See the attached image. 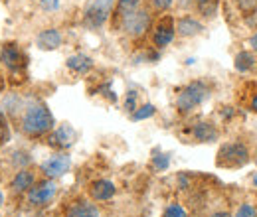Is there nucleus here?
Segmentation results:
<instances>
[{
	"label": "nucleus",
	"mask_w": 257,
	"mask_h": 217,
	"mask_svg": "<svg viewBox=\"0 0 257 217\" xmlns=\"http://www.w3.org/2000/svg\"><path fill=\"white\" fill-rule=\"evenodd\" d=\"M18 126L28 138H44L54 130L56 119L44 101L30 99L28 103H24L18 115Z\"/></svg>",
	"instance_id": "nucleus-1"
},
{
	"label": "nucleus",
	"mask_w": 257,
	"mask_h": 217,
	"mask_svg": "<svg viewBox=\"0 0 257 217\" xmlns=\"http://www.w3.org/2000/svg\"><path fill=\"white\" fill-rule=\"evenodd\" d=\"M212 95V87L208 81L204 79H194L190 83H186L184 87L178 89L176 99H174V107L180 115H190L194 113L200 105H204Z\"/></svg>",
	"instance_id": "nucleus-2"
},
{
	"label": "nucleus",
	"mask_w": 257,
	"mask_h": 217,
	"mask_svg": "<svg viewBox=\"0 0 257 217\" xmlns=\"http://www.w3.org/2000/svg\"><path fill=\"white\" fill-rule=\"evenodd\" d=\"M251 162V148L243 140H229L218 148L216 166L224 170H237Z\"/></svg>",
	"instance_id": "nucleus-3"
},
{
	"label": "nucleus",
	"mask_w": 257,
	"mask_h": 217,
	"mask_svg": "<svg viewBox=\"0 0 257 217\" xmlns=\"http://www.w3.org/2000/svg\"><path fill=\"white\" fill-rule=\"evenodd\" d=\"M115 10V0H89L83 8L81 24L87 30H101L111 18Z\"/></svg>",
	"instance_id": "nucleus-4"
},
{
	"label": "nucleus",
	"mask_w": 257,
	"mask_h": 217,
	"mask_svg": "<svg viewBox=\"0 0 257 217\" xmlns=\"http://www.w3.org/2000/svg\"><path fill=\"white\" fill-rule=\"evenodd\" d=\"M117 28L123 32L127 38H131V40H141V38H145V36L149 34V30L153 28L151 10L145 8V6H141L139 10H135V12H131L128 16H125V18L117 24Z\"/></svg>",
	"instance_id": "nucleus-5"
},
{
	"label": "nucleus",
	"mask_w": 257,
	"mask_h": 217,
	"mask_svg": "<svg viewBox=\"0 0 257 217\" xmlns=\"http://www.w3.org/2000/svg\"><path fill=\"white\" fill-rule=\"evenodd\" d=\"M58 191H60L58 180L44 178V180L36 182V184L30 187V191L26 193V203H28L30 207H36V209H40V207H48V205L56 199Z\"/></svg>",
	"instance_id": "nucleus-6"
},
{
	"label": "nucleus",
	"mask_w": 257,
	"mask_h": 217,
	"mask_svg": "<svg viewBox=\"0 0 257 217\" xmlns=\"http://www.w3.org/2000/svg\"><path fill=\"white\" fill-rule=\"evenodd\" d=\"M151 42H153V48L155 50H164V48H168L172 42H174V38H176V20L170 16V14H166V16H162L161 20L151 28Z\"/></svg>",
	"instance_id": "nucleus-7"
},
{
	"label": "nucleus",
	"mask_w": 257,
	"mask_h": 217,
	"mask_svg": "<svg viewBox=\"0 0 257 217\" xmlns=\"http://www.w3.org/2000/svg\"><path fill=\"white\" fill-rule=\"evenodd\" d=\"M69 168H71V156L67 152H54L40 164L42 176L50 178V180H60L62 176L69 172Z\"/></svg>",
	"instance_id": "nucleus-8"
},
{
	"label": "nucleus",
	"mask_w": 257,
	"mask_h": 217,
	"mask_svg": "<svg viewBox=\"0 0 257 217\" xmlns=\"http://www.w3.org/2000/svg\"><path fill=\"white\" fill-rule=\"evenodd\" d=\"M75 142H77V132L69 123H62L54 126V130L48 134V144L58 152L69 150Z\"/></svg>",
	"instance_id": "nucleus-9"
},
{
	"label": "nucleus",
	"mask_w": 257,
	"mask_h": 217,
	"mask_svg": "<svg viewBox=\"0 0 257 217\" xmlns=\"http://www.w3.org/2000/svg\"><path fill=\"white\" fill-rule=\"evenodd\" d=\"M0 63H2L10 73H20V71L26 69L28 58H26V54H24L16 44L8 42V44H4V46L0 48Z\"/></svg>",
	"instance_id": "nucleus-10"
},
{
	"label": "nucleus",
	"mask_w": 257,
	"mask_h": 217,
	"mask_svg": "<svg viewBox=\"0 0 257 217\" xmlns=\"http://www.w3.org/2000/svg\"><path fill=\"white\" fill-rule=\"evenodd\" d=\"M188 134H190V138L194 142H204V144L216 142L220 138L218 126L214 123H210V121H196L194 124H190Z\"/></svg>",
	"instance_id": "nucleus-11"
},
{
	"label": "nucleus",
	"mask_w": 257,
	"mask_h": 217,
	"mask_svg": "<svg viewBox=\"0 0 257 217\" xmlns=\"http://www.w3.org/2000/svg\"><path fill=\"white\" fill-rule=\"evenodd\" d=\"M36 184V174L30 168H22L16 170V174L10 180V193L12 195H26L30 191V187Z\"/></svg>",
	"instance_id": "nucleus-12"
},
{
	"label": "nucleus",
	"mask_w": 257,
	"mask_h": 217,
	"mask_svg": "<svg viewBox=\"0 0 257 217\" xmlns=\"http://www.w3.org/2000/svg\"><path fill=\"white\" fill-rule=\"evenodd\" d=\"M62 44H64V34L58 30V28L40 30L38 36H36V46H38V50H42V52H54V50H58Z\"/></svg>",
	"instance_id": "nucleus-13"
},
{
	"label": "nucleus",
	"mask_w": 257,
	"mask_h": 217,
	"mask_svg": "<svg viewBox=\"0 0 257 217\" xmlns=\"http://www.w3.org/2000/svg\"><path fill=\"white\" fill-rule=\"evenodd\" d=\"M87 191H89V197H91L93 201H109V199L115 197L117 187H115V184H113L111 180L99 178V180H93V182L89 184Z\"/></svg>",
	"instance_id": "nucleus-14"
},
{
	"label": "nucleus",
	"mask_w": 257,
	"mask_h": 217,
	"mask_svg": "<svg viewBox=\"0 0 257 217\" xmlns=\"http://www.w3.org/2000/svg\"><path fill=\"white\" fill-rule=\"evenodd\" d=\"M65 217H101V211L91 199H75L67 205Z\"/></svg>",
	"instance_id": "nucleus-15"
},
{
	"label": "nucleus",
	"mask_w": 257,
	"mask_h": 217,
	"mask_svg": "<svg viewBox=\"0 0 257 217\" xmlns=\"http://www.w3.org/2000/svg\"><path fill=\"white\" fill-rule=\"evenodd\" d=\"M233 67L237 73L243 75H255L257 73V56L251 50H241L233 58Z\"/></svg>",
	"instance_id": "nucleus-16"
},
{
	"label": "nucleus",
	"mask_w": 257,
	"mask_h": 217,
	"mask_svg": "<svg viewBox=\"0 0 257 217\" xmlns=\"http://www.w3.org/2000/svg\"><path fill=\"white\" fill-rule=\"evenodd\" d=\"M93 65H95L93 58L87 54H73L65 60V67L75 75H87L93 69Z\"/></svg>",
	"instance_id": "nucleus-17"
},
{
	"label": "nucleus",
	"mask_w": 257,
	"mask_h": 217,
	"mask_svg": "<svg viewBox=\"0 0 257 217\" xmlns=\"http://www.w3.org/2000/svg\"><path fill=\"white\" fill-rule=\"evenodd\" d=\"M204 32V24L194 16H180L176 20V36L180 38H194Z\"/></svg>",
	"instance_id": "nucleus-18"
},
{
	"label": "nucleus",
	"mask_w": 257,
	"mask_h": 217,
	"mask_svg": "<svg viewBox=\"0 0 257 217\" xmlns=\"http://www.w3.org/2000/svg\"><path fill=\"white\" fill-rule=\"evenodd\" d=\"M241 105L245 111L257 115V81L249 79L243 83V91H241Z\"/></svg>",
	"instance_id": "nucleus-19"
},
{
	"label": "nucleus",
	"mask_w": 257,
	"mask_h": 217,
	"mask_svg": "<svg viewBox=\"0 0 257 217\" xmlns=\"http://www.w3.org/2000/svg\"><path fill=\"white\" fill-rule=\"evenodd\" d=\"M143 6V0H115V10H113V20H115V26L128 16L131 12L139 10Z\"/></svg>",
	"instance_id": "nucleus-20"
},
{
	"label": "nucleus",
	"mask_w": 257,
	"mask_h": 217,
	"mask_svg": "<svg viewBox=\"0 0 257 217\" xmlns=\"http://www.w3.org/2000/svg\"><path fill=\"white\" fill-rule=\"evenodd\" d=\"M155 115H157V107H155L153 103H145V105L137 107L128 117H131V121L139 123V121H147V119H151V117H155Z\"/></svg>",
	"instance_id": "nucleus-21"
},
{
	"label": "nucleus",
	"mask_w": 257,
	"mask_h": 217,
	"mask_svg": "<svg viewBox=\"0 0 257 217\" xmlns=\"http://www.w3.org/2000/svg\"><path fill=\"white\" fill-rule=\"evenodd\" d=\"M151 166H153V170L155 172H164V170H168V166H170V154L168 152H161L159 148L153 152V158H151Z\"/></svg>",
	"instance_id": "nucleus-22"
},
{
	"label": "nucleus",
	"mask_w": 257,
	"mask_h": 217,
	"mask_svg": "<svg viewBox=\"0 0 257 217\" xmlns=\"http://www.w3.org/2000/svg\"><path fill=\"white\" fill-rule=\"evenodd\" d=\"M233 4L241 12V16H253V14H257V0H233Z\"/></svg>",
	"instance_id": "nucleus-23"
},
{
	"label": "nucleus",
	"mask_w": 257,
	"mask_h": 217,
	"mask_svg": "<svg viewBox=\"0 0 257 217\" xmlns=\"http://www.w3.org/2000/svg\"><path fill=\"white\" fill-rule=\"evenodd\" d=\"M32 162V158L28 152H24V150H16L14 154H12V164H14V168L16 170H22V168H28V164Z\"/></svg>",
	"instance_id": "nucleus-24"
},
{
	"label": "nucleus",
	"mask_w": 257,
	"mask_h": 217,
	"mask_svg": "<svg viewBox=\"0 0 257 217\" xmlns=\"http://www.w3.org/2000/svg\"><path fill=\"white\" fill-rule=\"evenodd\" d=\"M162 217H188V211L180 205V203H168L166 207H164V213H162Z\"/></svg>",
	"instance_id": "nucleus-25"
},
{
	"label": "nucleus",
	"mask_w": 257,
	"mask_h": 217,
	"mask_svg": "<svg viewBox=\"0 0 257 217\" xmlns=\"http://www.w3.org/2000/svg\"><path fill=\"white\" fill-rule=\"evenodd\" d=\"M231 217H257V207L253 203H239V207L235 209V213Z\"/></svg>",
	"instance_id": "nucleus-26"
},
{
	"label": "nucleus",
	"mask_w": 257,
	"mask_h": 217,
	"mask_svg": "<svg viewBox=\"0 0 257 217\" xmlns=\"http://www.w3.org/2000/svg\"><path fill=\"white\" fill-rule=\"evenodd\" d=\"M137 97H139V95H137V91H128V93L125 95V101H123V109L127 111L128 115H131V113H133V111L139 107V105H137Z\"/></svg>",
	"instance_id": "nucleus-27"
},
{
	"label": "nucleus",
	"mask_w": 257,
	"mask_h": 217,
	"mask_svg": "<svg viewBox=\"0 0 257 217\" xmlns=\"http://www.w3.org/2000/svg\"><path fill=\"white\" fill-rule=\"evenodd\" d=\"M38 4H40V8L44 12H56V10H60V0H38Z\"/></svg>",
	"instance_id": "nucleus-28"
},
{
	"label": "nucleus",
	"mask_w": 257,
	"mask_h": 217,
	"mask_svg": "<svg viewBox=\"0 0 257 217\" xmlns=\"http://www.w3.org/2000/svg\"><path fill=\"white\" fill-rule=\"evenodd\" d=\"M172 2L174 0H151V6L159 12H168L172 8Z\"/></svg>",
	"instance_id": "nucleus-29"
},
{
	"label": "nucleus",
	"mask_w": 257,
	"mask_h": 217,
	"mask_svg": "<svg viewBox=\"0 0 257 217\" xmlns=\"http://www.w3.org/2000/svg\"><path fill=\"white\" fill-rule=\"evenodd\" d=\"M247 46H249V50H251V52H253V54L257 56V30L253 32L251 36H249V40H247Z\"/></svg>",
	"instance_id": "nucleus-30"
},
{
	"label": "nucleus",
	"mask_w": 257,
	"mask_h": 217,
	"mask_svg": "<svg viewBox=\"0 0 257 217\" xmlns=\"http://www.w3.org/2000/svg\"><path fill=\"white\" fill-rule=\"evenodd\" d=\"M210 217H231V213L229 211H214Z\"/></svg>",
	"instance_id": "nucleus-31"
},
{
	"label": "nucleus",
	"mask_w": 257,
	"mask_h": 217,
	"mask_svg": "<svg viewBox=\"0 0 257 217\" xmlns=\"http://www.w3.org/2000/svg\"><path fill=\"white\" fill-rule=\"evenodd\" d=\"M2 91H4V77L0 75V95H2Z\"/></svg>",
	"instance_id": "nucleus-32"
},
{
	"label": "nucleus",
	"mask_w": 257,
	"mask_h": 217,
	"mask_svg": "<svg viewBox=\"0 0 257 217\" xmlns=\"http://www.w3.org/2000/svg\"><path fill=\"white\" fill-rule=\"evenodd\" d=\"M2 205H4V193L0 191V209H2Z\"/></svg>",
	"instance_id": "nucleus-33"
},
{
	"label": "nucleus",
	"mask_w": 257,
	"mask_h": 217,
	"mask_svg": "<svg viewBox=\"0 0 257 217\" xmlns=\"http://www.w3.org/2000/svg\"><path fill=\"white\" fill-rule=\"evenodd\" d=\"M253 186L257 187V172H255V174H253Z\"/></svg>",
	"instance_id": "nucleus-34"
}]
</instances>
